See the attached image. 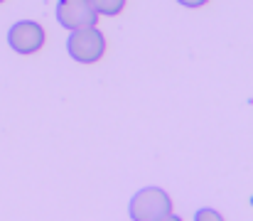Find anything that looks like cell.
<instances>
[{
  "instance_id": "cell-1",
  "label": "cell",
  "mask_w": 253,
  "mask_h": 221,
  "mask_svg": "<svg viewBox=\"0 0 253 221\" xmlns=\"http://www.w3.org/2000/svg\"><path fill=\"white\" fill-rule=\"evenodd\" d=\"M172 212V199L163 187H143L128 202V217L133 221H160Z\"/></svg>"
},
{
  "instance_id": "cell-2",
  "label": "cell",
  "mask_w": 253,
  "mask_h": 221,
  "mask_svg": "<svg viewBox=\"0 0 253 221\" xmlns=\"http://www.w3.org/2000/svg\"><path fill=\"white\" fill-rule=\"evenodd\" d=\"M67 54L74 62H79V64H96L106 54V37H103V32L96 25L69 32V37H67Z\"/></svg>"
},
{
  "instance_id": "cell-3",
  "label": "cell",
  "mask_w": 253,
  "mask_h": 221,
  "mask_svg": "<svg viewBox=\"0 0 253 221\" xmlns=\"http://www.w3.org/2000/svg\"><path fill=\"white\" fill-rule=\"evenodd\" d=\"M7 47L17 54H35L44 47V27L35 20H17L7 30Z\"/></svg>"
},
{
  "instance_id": "cell-4",
  "label": "cell",
  "mask_w": 253,
  "mask_h": 221,
  "mask_svg": "<svg viewBox=\"0 0 253 221\" xmlns=\"http://www.w3.org/2000/svg\"><path fill=\"white\" fill-rule=\"evenodd\" d=\"M54 17L69 32L82 30V27H91V25L98 22V12L93 10L91 0H57Z\"/></svg>"
},
{
  "instance_id": "cell-5",
  "label": "cell",
  "mask_w": 253,
  "mask_h": 221,
  "mask_svg": "<svg viewBox=\"0 0 253 221\" xmlns=\"http://www.w3.org/2000/svg\"><path fill=\"white\" fill-rule=\"evenodd\" d=\"M93 10L98 12V17H116L118 12H123L126 7V0H91Z\"/></svg>"
},
{
  "instance_id": "cell-6",
  "label": "cell",
  "mask_w": 253,
  "mask_h": 221,
  "mask_svg": "<svg viewBox=\"0 0 253 221\" xmlns=\"http://www.w3.org/2000/svg\"><path fill=\"white\" fill-rule=\"evenodd\" d=\"M194 221H224V217L216 212V209H209V207H202L194 212Z\"/></svg>"
},
{
  "instance_id": "cell-7",
  "label": "cell",
  "mask_w": 253,
  "mask_h": 221,
  "mask_svg": "<svg viewBox=\"0 0 253 221\" xmlns=\"http://www.w3.org/2000/svg\"><path fill=\"white\" fill-rule=\"evenodd\" d=\"M182 7H189V10H197V7H202V5H207L209 0H177Z\"/></svg>"
},
{
  "instance_id": "cell-8",
  "label": "cell",
  "mask_w": 253,
  "mask_h": 221,
  "mask_svg": "<svg viewBox=\"0 0 253 221\" xmlns=\"http://www.w3.org/2000/svg\"><path fill=\"white\" fill-rule=\"evenodd\" d=\"M160 221H182V219H179V217H177L174 212H169L168 217H163V219H160Z\"/></svg>"
},
{
  "instance_id": "cell-9",
  "label": "cell",
  "mask_w": 253,
  "mask_h": 221,
  "mask_svg": "<svg viewBox=\"0 0 253 221\" xmlns=\"http://www.w3.org/2000/svg\"><path fill=\"white\" fill-rule=\"evenodd\" d=\"M0 2H5V0H0Z\"/></svg>"
}]
</instances>
